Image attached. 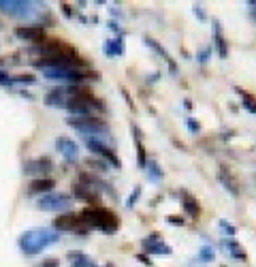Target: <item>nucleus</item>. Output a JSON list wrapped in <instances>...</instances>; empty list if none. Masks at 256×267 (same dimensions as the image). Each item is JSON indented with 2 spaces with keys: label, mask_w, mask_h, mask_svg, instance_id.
Returning <instances> with one entry per match:
<instances>
[{
  "label": "nucleus",
  "mask_w": 256,
  "mask_h": 267,
  "mask_svg": "<svg viewBox=\"0 0 256 267\" xmlns=\"http://www.w3.org/2000/svg\"><path fill=\"white\" fill-rule=\"evenodd\" d=\"M73 199L77 201H84L88 205H100V192L90 188L88 184H82V182H75L73 184Z\"/></svg>",
  "instance_id": "obj_12"
},
{
  "label": "nucleus",
  "mask_w": 256,
  "mask_h": 267,
  "mask_svg": "<svg viewBox=\"0 0 256 267\" xmlns=\"http://www.w3.org/2000/svg\"><path fill=\"white\" fill-rule=\"evenodd\" d=\"M218 180H220V184L224 186V188H226L230 195L233 197H239V184L235 182V177H233V173H228L226 171V167H220V171H218Z\"/></svg>",
  "instance_id": "obj_18"
},
{
  "label": "nucleus",
  "mask_w": 256,
  "mask_h": 267,
  "mask_svg": "<svg viewBox=\"0 0 256 267\" xmlns=\"http://www.w3.org/2000/svg\"><path fill=\"white\" fill-rule=\"evenodd\" d=\"M13 35L30 45H36V43H41L43 39H47V30L41 24H28V26H15Z\"/></svg>",
  "instance_id": "obj_9"
},
{
  "label": "nucleus",
  "mask_w": 256,
  "mask_h": 267,
  "mask_svg": "<svg viewBox=\"0 0 256 267\" xmlns=\"http://www.w3.org/2000/svg\"><path fill=\"white\" fill-rule=\"evenodd\" d=\"M66 258L70 261V267H96V261L92 256H88L82 250H70L66 254Z\"/></svg>",
  "instance_id": "obj_19"
},
{
  "label": "nucleus",
  "mask_w": 256,
  "mask_h": 267,
  "mask_svg": "<svg viewBox=\"0 0 256 267\" xmlns=\"http://www.w3.org/2000/svg\"><path fill=\"white\" fill-rule=\"evenodd\" d=\"M0 30H2V20H0Z\"/></svg>",
  "instance_id": "obj_44"
},
{
  "label": "nucleus",
  "mask_w": 256,
  "mask_h": 267,
  "mask_svg": "<svg viewBox=\"0 0 256 267\" xmlns=\"http://www.w3.org/2000/svg\"><path fill=\"white\" fill-rule=\"evenodd\" d=\"M86 165L90 167L92 171H94V169H96V171H107V169H109V167L105 165V160H100V158H88Z\"/></svg>",
  "instance_id": "obj_27"
},
{
  "label": "nucleus",
  "mask_w": 256,
  "mask_h": 267,
  "mask_svg": "<svg viewBox=\"0 0 256 267\" xmlns=\"http://www.w3.org/2000/svg\"><path fill=\"white\" fill-rule=\"evenodd\" d=\"M107 58H116V56H124V37H116V39H107L102 45Z\"/></svg>",
  "instance_id": "obj_17"
},
{
  "label": "nucleus",
  "mask_w": 256,
  "mask_h": 267,
  "mask_svg": "<svg viewBox=\"0 0 256 267\" xmlns=\"http://www.w3.org/2000/svg\"><path fill=\"white\" fill-rule=\"evenodd\" d=\"M0 86H6V88L13 86V75L4 69H0Z\"/></svg>",
  "instance_id": "obj_29"
},
{
  "label": "nucleus",
  "mask_w": 256,
  "mask_h": 267,
  "mask_svg": "<svg viewBox=\"0 0 256 267\" xmlns=\"http://www.w3.org/2000/svg\"><path fill=\"white\" fill-rule=\"evenodd\" d=\"M56 241H60V231H56L54 226H32L18 237V248L22 254L36 256Z\"/></svg>",
  "instance_id": "obj_1"
},
{
  "label": "nucleus",
  "mask_w": 256,
  "mask_h": 267,
  "mask_svg": "<svg viewBox=\"0 0 256 267\" xmlns=\"http://www.w3.org/2000/svg\"><path fill=\"white\" fill-rule=\"evenodd\" d=\"M66 124L70 128H75L77 133H82L84 137H105L109 135V124L98 116H68Z\"/></svg>",
  "instance_id": "obj_3"
},
{
  "label": "nucleus",
  "mask_w": 256,
  "mask_h": 267,
  "mask_svg": "<svg viewBox=\"0 0 256 267\" xmlns=\"http://www.w3.org/2000/svg\"><path fill=\"white\" fill-rule=\"evenodd\" d=\"M143 43H146L148 47H152V50H154V52H156L158 56H162V60H164L166 64H169V71H171V75H178V73H180L178 64H175L173 56H171L169 52H166V50H164L162 45H160L158 41H154V39H152V37H143Z\"/></svg>",
  "instance_id": "obj_15"
},
{
  "label": "nucleus",
  "mask_w": 256,
  "mask_h": 267,
  "mask_svg": "<svg viewBox=\"0 0 256 267\" xmlns=\"http://www.w3.org/2000/svg\"><path fill=\"white\" fill-rule=\"evenodd\" d=\"M2 64H6V62H4V58H0V67H2Z\"/></svg>",
  "instance_id": "obj_43"
},
{
  "label": "nucleus",
  "mask_w": 256,
  "mask_h": 267,
  "mask_svg": "<svg viewBox=\"0 0 256 267\" xmlns=\"http://www.w3.org/2000/svg\"><path fill=\"white\" fill-rule=\"evenodd\" d=\"M84 143L88 145V150L92 152V154L100 156V160H105L109 163L114 169H122V160L116 154V150L109 145V135L105 137H84Z\"/></svg>",
  "instance_id": "obj_4"
},
{
  "label": "nucleus",
  "mask_w": 256,
  "mask_h": 267,
  "mask_svg": "<svg viewBox=\"0 0 256 267\" xmlns=\"http://www.w3.org/2000/svg\"><path fill=\"white\" fill-rule=\"evenodd\" d=\"M235 92L242 96V105H244V107L250 113H256V96L250 94L248 90H244V88H239V86H235Z\"/></svg>",
  "instance_id": "obj_22"
},
{
  "label": "nucleus",
  "mask_w": 256,
  "mask_h": 267,
  "mask_svg": "<svg viewBox=\"0 0 256 267\" xmlns=\"http://www.w3.org/2000/svg\"><path fill=\"white\" fill-rule=\"evenodd\" d=\"M52 226L60 233H70V235H88L92 229L86 224V220L82 218V214H75V212H64L60 216L54 218Z\"/></svg>",
  "instance_id": "obj_5"
},
{
  "label": "nucleus",
  "mask_w": 256,
  "mask_h": 267,
  "mask_svg": "<svg viewBox=\"0 0 256 267\" xmlns=\"http://www.w3.org/2000/svg\"><path fill=\"white\" fill-rule=\"evenodd\" d=\"M139 197H141V186H134L132 192H130V197H128V201H126V207H128V209H132L134 205H137Z\"/></svg>",
  "instance_id": "obj_28"
},
{
  "label": "nucleus",
  "mask_w": 256,
  "mask_h": 267,
  "mask_svg": "<svg viewBox=\"0 0 256 267\" xmlns=\"http://www.w3.org/2000/svg\"><path fill=\"white\" fill-rule=\"evenodd\" d=\"M75 199L66 195V192H50V195H43L36 199V207L43 209V212H56V214H64L73 209Z\"/></svg>",
  "instance_id": "obj_6"
},
{
  "label": "nucleus",
  "mask_w": 256,
  "mask_h": 267,
  "mask_svg": "<svg viewBox=\"0 0 256 267\" xmlns=\"http://www.w3.org/2000/svg\"><path fill=\"white\" fill-rule=\"evenodd\" d=\"M166 222H169V224H175V226H184V218H178V216H166Z\"/></svg>",
  "instance_id": "obj_38"
},
{
  "label": "nucleus",
  "mask_w": 256,
  "mask_h": 267,
  "mask_svg": "<svg viewBox=\"0 0 256 267\" xmlns=\"http://www.w3.org/2000/svg\"><path fill=\"white\" fill-rule=\"evenodd\" d=\"M34 7H38V3H32V0H0V13L13 20L32 18L36 13Z\"/></svg>",
  "instance_id": "obj_7"
},
{
  "label": "nucleus",
  "mask_w": 256,
  "mask_h": 267,
  "mask_svg": "<svg viewBox=\"0 0 256 267\" xmlns=\"http://www.w3.org/2000/svg\"><path fill=\"white\" fill-rule=\"evenodd\" d=\"M182 207H184V214H188L190 218L201 216V205H198V201L194 197L186 195V192H184V197H182Z\"/></svg>",
  "instance_id": "obj_21"
},
{
  "label": "nucleus",
  "mask_w": 256,
  "mask_h": 267,
  "mask_svg": "<svg viewBox=\"0 0 256 267\" xmlns=\"http://www.w3.org/2000/svg\"><path fill=\"white\" fill-rule=\"evenodd\" d=\"M82 218L90 229H96L105 235H116L120 231V218L116 216V212L102 205H88L82 212Z\"/></svg>",
  "instance_id": "obj_2"
},
{
  "label": "nucleus",
  "mask_w": 256,
  "mask_h": 267,
  "mask_svg": "<svg viewBox=\"0 0 256 267\" xmlns=\"http://www.w3.org/2000/svg\"><path fill=\"white\" fill-rule=\"evenodd\" d=\"M184 107H186V109H188V111H190V109H192V103H190V99H186V101H184Z\"/></svg>",
  "instance_id": "obj_42"
},
{
  "label": "nucleus",
  "mask_w": 256,
  "mask_h": 267,
  "mask_svg": "<svg viewBox=\"0 0 256 267\" xmlns=\"http://www.w3.org/2000/svg\"><path fill=\"white\" fill-rule=\"evenodd\" d=\"M122 94H124V101H126L128 105H130V109L134 111V103H132V99H130V94H128V92H126V88H122Z\"/></svg>",
  "instance_id": "obj_39"
},
{
  "label": "nucleus",
  "mask_w": 256,
  "mask_h": 267,
  "mask_svg": "<svg viewBox=\"0 0 256 267\" xmlns=\"http://www.w3.org/2000/svg\"><path fill=\"white\" fill-rule=\"evenodd\" d=\"M222 246H224V250H226V254H230L233 258H237V261H248V254L244 252V248H242V244L239 241H235L233 237H226V239H222Z\"/></svg>",
  "instance_id": "obj_20"
},
{
  "label": "nucleus",
  "mask_w": 256,
  "mask_h": 267,
  "mask_svg": "<svg viewBox=\"0 0 256 267\" xmlns=\"http://www.w3.org/2000/svg\"><path fill=\"white\" fill-rule=\"evenodd\" d=\"M210 56H212V47H205V50H201L196 54V60L198 62H207V60H210Z\"/></svg>",
  "instance_id": "obj_35"
},
{
  "label": "nucleus",
  "mask_w": 256,
  "mask_h": 267,
  "mask_svg": "<svg viewBox=\"0 0 256 267\" xmlns=\"http://www.w3.org/2000/svg\"><path fill=\"white\" fill-rule=\"evenodd\" d=\"M218 226H220V231L224 233V235H228V237H235V233H237V226L233 224V222H228V220H222L218 222Z\"/></svg>",
  "instance_id": "obj_26"
},
{
  "label": "nucleus",
  "mask_w": 256,
  "mask_h": 267,
  "mask_svg": "<svg viewBox=\"0 0 256 267\" xmlns=\"http://www.w3.org/2000/svg\"><path fill=\"white\" fill-rule=\"evenodd\" d=\"M66 99H68L66 86H56V88H52V90L45 94L43 101H45V105H50V107L64 109V105H66Z\"/></svg>",
  "instance_id": "obj_14"
},
{
  "label": "nucleus",
  "mask_w": 256,
  "mask_h": 267,
  "mask_svg": "<svg viewBox=\"0 0 256 267\" xmlns=\"http://www.w3.org/2000/svg\"><path fill=\"white\" fill-rule=\"evenodd\" d=\"M143 169H146V173H148V177H150L152 184H158L160 180H162V169H160L158 163H154V160H148Z\"/></svg>",
  "instance_id": "obj_23"
},
{
  "label": "nucleus",
  "mask_w": 256,
  "mask_h": 267,
  "mask_svg": "<svg viewBox=\"0 0 256 267\" xmlns=\"http://www.w3.org/2000/svg\"><path fill=\"white\" fill-rule=\"evenodd\" d=\"M15 84H22V86H32L36 84V77L32 73H20V75H13V86Z\"/></svg>",
  "instance_id": "obj_24"
},
{
  "label": "nucleus",
  "mask_w": 256,
  "mask_h": 267,
  "mask_svg": "<svg viewBox=\"0 0 256 267\" xmlns=\"http://www.w3.org/2000/svg\"><path fill=\"white\" fill-rule=\"evenodd\" d=\"M18 94H20V96H22V99H28V101H34V96H32V94H30V92H28V90H20V92H18Z\"/></svg>",
  "instance_id": "obj_40"
},
{
  "label": "nucleus",
  "mask_w": 256,
  "mask_h": 267,
  "mask_svg": "<svg viewBox=\"0 0 256 267\" xmlns=\"http://www.w3.org/2000/svg\"><path fill=\"white\" fill-rule=\"evenodd\" d=\"M214 45H216V52H218L220 58L226 60L228 58V41H226V37H224L222 24L218 20H214Z\"/></svg>",
  "instance_id": "obj_16"
},
{
  "label": "nucleus",
  "mask_w": 256,
  "mask_h": 267,
  "mask_svg": "<svg viewBox=\"0 0 256 267\" xmlns=\"http://www.w3.org/2000/svg\"><path fill=\"white\" fill-rule=\"evenodd\" d=\"M107 26H109V30L118 32V37H124V30L120 28V24H118V22H111V20H109V24H107Z\"/></svg>",
  "instance_id": "obj_37"
},
{
  "label": "nucleus",
  "mask_w": 256,
  "mask_h": 267,
  "mask_svg": "<svg viewBox=\"0 0 256 267\" xmlns=\"http://www.w3.org/2000/svg\"><path fill=\"white\" fill-rule=\"evenodd\" d=\"M214 258H216V252H214L212 246H203L201 250H198V261H203V263H214Z\"/></svg>",
  "instance_id": "obj_25"
},
{
  "label": "nucleus",
  "mask_w": 256,
  "mask_h": 267,
  "mask_svg": "<svg viewBox=\"0 0 256 267\" xmlns=\"http://www.w3.org/2000/svg\"><path fill=\"white\" fill-rule=\"evenodd\" d=\"M141 246H143V254H164V256L173 254V248L169 244H164L160 233H152V235L143 237Z\"/></svg>",
  "instance_id": "obj_10"
},
{
  "label": "nucleus",
  "mask_w": 256,
  "mask_h": 267,
  "mask_svg": "<svg viewBox=\"0 0 256 267\" xmlns=\"http://www.w3.org/2000/svg\"><path fill=\"white\" fill-rule=\"evenodd\" d=\"M56 188V180L54 177H34L30 180V184L26 186V195L28 197H43V195H50Z\"/></svg>",
  "instance_id": "obj_11"
},
{
  "label": "nucleus",
  "mask_w": 256,
  "mask_h": 267,
  "mask_svg": "<svg viewBox=\"0 0 256 267\" xmlns=\"http://www.w3.org/2000/svg\"><path fill=\"white\" fill-rule=\"evenodd\" d=\"M246 7H248V15H250L252 24H256V0H248Z\"/></svg>",
  "instance_id": "obj_33"
},
{
  "label": "nucleus",
  "mask_w": 256,
  "mask_h": 267,
  "mask_svg": "<svg viewBox=\"0 0 256 267\" xmlns=\"http://www.w3.org/2000/svg\"><path fill=\"white\" fill-rule=\"evenodd\" d=\"M109 13H114L116 18H122V11L118 9V5H114V7H109Z\"/></svg>",
  "instance_id": "obj_41"
},
{
  "label": "nucleus",
  "mask_w": 256,
  "mask_h": 267,
  "mask_svg": "<svg viewBox=\"0 0 256 267\" xmlns=\"http://www.w3.org/2000/svg\"><path fill=\"white\" fill-rule=\"evenodd\" d=\"M56 150H58L68 163H75L79 156V145H77V141L70 139V137H56Z\"/></svg>",
  "instance_id": "obj_13"
},
{
  "label": "nucleus",
  "mask_w": 256,
  "mask_h": 267,
  "mask_svg": "<svg viewBox=\"0 0 256 267\" xmlns=\"http://www.w3.org/2000/svg\"><path fill=\"white\" fill-rule=\"evenodd\" d=\"M137 261H139V263H143L146 267H154V263H152V258H150L148 254H143V252H141V254H137Z\"/></svg>",
  "instance_id": "obj_36"
},
{
  "label": "nucleus",
  "mask_w": 256,
  "mask_h": 267,
  "mask_svg": "<svg viewBox=\"0 0 256 267\" xmlns=\"http://www.w3.org/2000/svg\"><path fill=\"white\" fill-rule=\"evenodd\" d=\"M24 175H30L32 180L34 177H50V173L54 171V163L50 156H41V158H32V160H26L22 167Z\"/></svg>",
  "instance_id": "obj_8"
},
{
  "label": "nucleus",
  "mask_w": 256,
  "mask_h": 267,
  "mask_svg": "<svg viewBox=\"0 0 256 267\" xmlns=\"http://www.w3.org/2000/svg\"><path fill=\"white\" fill-rule=\"evenodd\" d=\"M186 126H188V131H190L192 135L201 133V122H198V120H194V118H188V120H186Z\"/></svg>",
  "instance_id": "obj_31"
},
{
  "label": "nucleus",
  "mask_w": 256,
  "mask_h": 267,
  "mask_svg": "<svg viewBox=\"0 0 256 267\" xmlns=\"http://www.w3.org/2000/svg\"><path fill=\"white\" fill-rule=\"evenodd\" d=\"M60 11H62L64 18H68V20L77 18V13L73 11V5H68V3H60Z\"/></svg>",
  "instance_id": "obj_30"
},
{
  "label": "nucleus",
  "mask_w": 256,
  "mask_h": 267,
  "mask_svg": "<svg viewBox=\"0 0 256 267\" xmlns=\"http://www.w3.org/2000/svg\"><path fill=\"white\" fill-rule=\"evenodd\" d=\"M34 267H60V261H58V258H54V256H50V258H43L41 263H36Z\"/></svg>",
  "instance_id": "obj_32"
},
{
  "label": "nucleus",
  "mask_w": 256,
  "mask_h": 267,
  "mask_svg": "<svg viewBox=\"0 0 256 267\" xmlns=\"http://www.w3.org/2000/svg\"><path fill=\"white\" fill-rule=\"evenodd\" d=\"M192 11H194V15H196V18L201 20V22H207V13L203 11L201 5H192Z\"/></svg>",
  "instance_id": "obj_34"
}]
</instances>
